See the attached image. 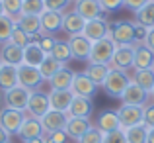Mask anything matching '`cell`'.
<instances>
[{
  "instance_id": "60d3db41",
  "label": "cell",
  "mask_w": 154,
  "mask_h": 143,
  "mask_svg": "<svg viewBox=\"0 0 154 143\" xmlns=\"http://www.w3.org/2000/svg\"><path fill=\"white\" fill-rule=\"evenodd\" d=\"M43 137H45V143H66L68 135L66 132H53V133H43Z\"/></svg>"
},
{
  "instance_id": "83f0119b",
  "label": "cell",
  "mask_w": 154,
  "mask_h": 143,
  "mask_svg": "<svg viewBox=\"0 0 154 143\" xmlns=\"http://www.w3.org/2000/svg\"><path fill=\"white\" fill-rule=\"evenodd\" d=\"M96 128H98L100 132H103V133H109V132L119 129L121 124H119V116H117V112H102L100 118H98Z\"/></svg>"
},
{
  "instance_id": "8fae6325",
  "label": "cell",
  "mask_w": 154,
  "mask_h": 143,
  "mask_svg": "<svg viewBox=\"0 0 154 143\" xmlns=\"http://www.w3.org/2000/svg\"><path fill=\"white\" fill-rule=\"evenodd\" d=\"M49 110H51L49 94H43V92H39V90H31L29 102H27V108H26V114H27V116L43 118L47 112H49Z\"/></svg>"
},
{
  "instance_id": "2e32d148",
  "label": "cell",
  "mask_w": 154,
  "mask_h": 143,
  "mask_svg": "<svg viewBox=\"0 0 154 143\" xmlns=\"http://www.w3.org/2000/svg\"><path fill=\"white\" fill-rule=\"evenodd\" d=\"M154 67V51L148 49L144 43H135V59H133V71Z\"/></svg>"
},
{
  "instance_id": "5bb4252c",
  "label": "cell",
  "mask_w": 154,
  "mask_h": 143,
  "mask_svg": "<svg viewBox=\"0 0 154 143\" xmlns=\"http://www.w3.org/2000/svg\"><path fill=\"white\" fill-rule=\"evenodd\" d=\"M39 20H41V35H53L63 30V12L45 10L39 16Z\"/></svg>"
},
{
  "instance_id": "e0dca14e",
  "label": "cell",
  "mask_w": 154,
  "mask_h": 143,
  "mask_svg": "<svg viewBox=\"0 0 154 143\" xmlns=\"http://www.w3.org/2000/svg\"><path fill=\"white\" fill-rule=\"evenodd\" d=\"M0 59L6 65H14V67H20L23 63V47L16 45L12 41H4L2 47H0Z\"/></svg>"
},
{
  "instance_id": "d6a6232c",
  "label": "cell",
  "mask_w": 154,
  "mask_h": 143,
  "mask_svg": "<svg viewBox=\"0 0 154 143\" xmlns=\"http://www.w3.org/2000/svg\"><path fill=\"white\" fill-rule=\"evenodd\" d=\"M125 135H127V143H146L148 128H146L144 124L133 125V128L125 129Z\"/></svg>"
},
{
  "instance_id": "7c38bea8",
  "label": "cell",
  "mask_w": 154,
  "mask_h": 143,
  "mask_svg": "<svg viewBox=\"0 0 154 143\" xmlns=\"http://www.w3.org/2000/svg\"><path fill=\"white\" fill-rule=\"evenodd\" d=\"M41 120L43 125V133H53V132H63L66 128V122H68V114L66 112H59V110H49Z\"/></svg>"
},
{
  "instance_id": "c3c4849f",
  "label": "cell",
  "mask_w": 154,
  "mask_h": 143,
  "mask_svg": "<svg viewBox=\"0 0 154 143\" xmlns=\"http://www.w3.org/2000/svg\"><path fill=\"white\" fill-rule=\"evenodd\" d=\"M0 143H10V133L0 125Z\"/></svg>"
},
{
  "instance_id": "ac0fdd59",
  "label": "cell",
  "mask_w": 154,
  "mask_h": 143,
  "mask_svg": "<svg viewBox=\"0 0 154 143\" xmlns=\"http://www.w3.org/2000/svg\"><path fill=\"white\" fill-rule=\"evenodd\" d=\"M74 12H78L86 22L88 20L102 18V14H103L98 0H74Z\"/></svg>"
},
{
  "instance_id": "4fadbf2b",
  "label": "cell",
  "mask_w": 154,
  "mask_h": 143,
  "mask_svg": "<svg viewBox=\"0 0 154 143\" xmlns=\"http://www.w3.org/2000/svg\"><path fill=\"white\" fill-rule=\"evenodd\" d=\"M66 43H68V47H70L72 59H86L88 61V57H90V53H92V45H94L88 37H84L82 34L68 35Z\"/></svg>"
},
{
  "instance_id": "d6986e66",
  "label": "cell",
  "mask_w": 154,
  "mask_h": 143,
  "mask_svg": "<svg viewBox=\"0 0 154 143\" xmlns=\"http://www.w3.org/2000/svg\"><path fill=\"white\" fill-rule=\"evenodd\" d=\"M90 128H92L90 118H72V116H68V122H66L64 132H66V135L70 137V139L78 141Z\"/></svg>"
},
{
  "instance_id": "4dcf8cb0",
  "label": "cell",
  "mask_w": 154,
  "mask_h": 143,
  "mask_svg": "<svg viewBox=\"0 0 154 143\" xmlns=\"http://www.w3.org/2000/svg\"><path fill=\"white\" fill-rule=\"evenodd\" d=\"M64 67V63H60L59 59H55L53 55H45V59H43V63L39 65V71H41V75H43V79L45 80H49L55 73H59L60 69Z\"/></svg>"
},
{
  "instance_id": "db71d44e",
  "label": "cell",
  "mask_w": 154,
  "mask_h": 143,
  "mask_svg": "<svg viewBox=\"0 0 154 143\" xmlns=\"http://www.w3.org/2000/svg\"><path fill=\"white\" fill-rule=\"evenodd\" d=\"M2 65H4V63H2V59H0V67H2Z\"/></svg>"
},
{
  "instance_id": "ffe728a7",
  "label": "cell",
  "mask_w": 154,
  "mask_h": 143,
  "mask_svg": "<svg viewBox=\"0 0 154 143\" xmlns=\"http://www.w3.org/2000/svg\"><path fill=\"white\" fill-rule=\"evenodd\" d=\"M16 26L23 30L29 37H39L41 35V20L35 14H22L16 20Z\"/></svg>"
},
{
  "instance_id": "603a6c76",
  "label": "cell",
  "mask_w": 154,
  "mask_h": 143,
  "mask_svg": "<svg viewBox=\"0 0 154 143\" xmlns=\"http://www.w3.org/2000/svg\"><path fill=\"white\" fill-rule=\"evenodd\" d=\"M74 94L72 90H51L49 92V104L51 110H59V112H68Z\"/></svg>"
},
{
  "instance_id": "b9f144b4",
  "label": "cell",
  "mask_w": 154,
  "mask_h": 143,
  "mask_svg": "<svg viewBox=\"0 0 154 143\" xmlns=\"http://www.w3.org/2000/svg\"><path fill=\"white\" fill-rule=\"evenodd\" d=\"M45 2V10H55V12H63L72 0H43Z\"/></svg>"
},
{
  "instance_id": "f1b7e54d",
  "label": "cell",
  "mask_w": 154,
  "mask_h": 143,
  "mask_svg": "<svg viewBox=\"0 0 154 143\" xmlns=\"http://www.w3.org/2000/svg\"><path fill=\"white\" fill-rule=\"evenodd\" d=\"M109 65H98V63H90L86 67V71H84V75L88 76V79L92 80L94 84H98V86H102L105 76L109 75Z\"/></svg>"
},
{
  "instance_id": "7dc6e473",
  "label": "cell",
  "mask_w": 154,
  "mask_h": 143,
  "mask_svg": "<svg viewBox=\"0 0 154 143\" xmlns=\"http://www.w3.org/2000/svg\"><path fill=\"white\" fill-rule=\"evenodd\" d=\"M144 45H146L148 49H152V51H154V26L152 28H148V30H146V37H144Z\"/></svg>"
},
{
  "instance_id": "f6af8a7d",
  "label": "cell",
  "mask_w": 154,
  "mask_h": 143,
  "mask_svg": "<svg viewBox=\"0 0 154 143\" xmlns=\"http://www.w3.org/2000/svg\"><path fill=\"white\" fill-rule=\"evenodd\" d=\"M143 122L146 128H154V102L144 106V116H143Z\"/></svg>"
},
{
  "instance_id": "f546056e",
  "label": "cell",
  "mask_w": 154,
  "mask_h": 143,
  "mask_svg": "<svg viewBox=\"0 0 154 143\" xmlns=\"http://www.w3.org/2000/svg\"><path fill=\"white\" fill-rule=\"evenodd\" d=\"M133 80H135L139 86H143L148 94H152L154 90V69H143V71H135L133 75Z\"/></svg>"
},
{
  "instance_id": "e575fe53",
  "label": "cell",
  "mask_w": 154,
  "mask_h": 143,
  "mask_svg": "<svg viewBox=\"0 0 154 143\" xmlns=\"http://www.w3.org/2000/svg\"><path fill=\"white\" fill-rule=\"evenodd\" d=\"M16 30V20H12L10 16H0V43L8 41L12 35V31Z\"/></svg>"
},
{
  "instance_id": "11a10c76",
  "label": "cell",
  "mask_w": 154,
  "mask_h": 143,
  "mask_svg": "<svg viewBox=\"0 0 154 143\" xmlns=\"http://www.w3.org/2000/svg\"><path fill=\"white\" fill-rule=\"evenodd\" d=\"M152 69H154V67H152Z\"/></svg>"
},
{
  "instance_id": "74e56055",
  "label": "cell",
  "mask_w": 154,
  "mask_h": 143,
  "mask_svg": "<svg viewBox=\"0 0 154 143\" xmlns=\"http://www.w3.org/2000/svg\"><path fill=\"white\" fill-rule=\"evenodd\" d=\"M76 143H103V132H100L96 125H92Z\"/></svg>"
},
{
  "instance_id": "8d00e7d4",
  "label": "cell",
  "mask_w": 154,
  "mask_h": 143,
  "mask_svg": "<svg viewBox=\"0 0 154 143\" xmlns=\"http://www.w3.org/2000/svg\"><path fill=\"white\" fill-rule=\"evenodd\" d=\"M22 12H23V14L41 16L43 12H45V2H43V0H23Z\"/></svg>"
},
{
  "instance_id": "52a82bcc",
  "label": "cell",
  "mask_w": 154,
  "mask_h": 143,
  "mask_svg": "<svg viewBox=\"0 0 154 143\" xmlns=\"http://www.w3.org/2000/svg\"><path fill=\"white\" fill-rule=\"evenodd\" d=\"M117 116H119L121 129H129V128H133V125L144 124L143 122L144 106H125V104H121V108L117 110Z\"/></svg>"
},
{
  "instance_id": "9c48e42d",
  "label": "cell",
  "mask_w": 154,
  "mask_h": 143,
  "mask_svg": "<svg viewBox=\"0 0 154 143\" xmlns=\"http://www.w3.org/2000/svg\"><path fill=\"white\" fill-rule=\"evenodd\" d=\"M119 100H121V104H125V106H146V102L150 100V94L131 79L129 86L125 88V92L121 94Z\"/></svg>"
},
{
  "instance_id": "30bf717a",
  "label": "cell",
  "mask_w": 154,
  "mask_h": 143,
  "mask_svg": "<svg viewBox=\"0 0 154 143\" xmlns=\"http://www.w3.org/2000/svg\"><path fill=\"white\" fill-rule=\"evenodd\" d=\"M109 34H111V24H109L105 18L88 20L86 26H84V31H82V35H84V37H88L92 43L100 41V39H103V37H107Z\"/></svg>"
},
{
  "instance_id": "836d02e7",
  "label": "cell",
  "mask_w": 154,
  "mask_h": 143,
  "mask_svg": "<svg viewBox=\"0 0 154 143\" xmlns=\"http://www.w3.org/2000/svg\"><path fill=\"white\" fill-rule=\"evenodd\" d=\"M49 55H53L55 59H59L60 63H64V65H66V61L72 59V53H70L68 43H66V41H59V39H57L55 47H53V51L49 53Z\"/></svg>"
},
{
  "instance_id": "ba28073f",
  "label": "cell",
  "mask_w": 154,
  "mask_h": 143,
  "mask_svg": "<svg viewBox=\"0 0 154 143\" xmlns=\"http://www.w3.org/2000/svg\"><path fill=\"white\" fill-rule=\"evenodd\" d=\"M31 90L29 88H23L22 84L10 88V90L4 92V102H6V108H14V110H22L26 112L27 108V102H29Z\"/></svg>"
},
{
  "instance_id": "5b68a950",
  "label": "cell",
  "mask_w": 154,
  "mask_h": 143,
  "mask_svg": "<svg viewBox=\"0 0 154 143\" xmlns=\"http://www.w3.org/2000/svg\"><path fill=\"white\" fill-rule=\"evenodd\" d=\"M43 80L45 79H43L39 67H31V65H26V63H22L18 67V84H22L23 88L37 90Z\"/></svg>"
},
{
  "instance_id": "f907efd6",
  "label": "cell",
  "mask_w": 154,
  "mask_h": 143,
  "mask_svg": "<svg viewBox=\"0 0 154 143\" xmlns=\"http://www.w3.org/2000/svg\"><path fill=\"white\" fill-rule=\"evenodd\" d=\"M146 143H154V128H148V137H146Z\"/></svg>"
},
{
  "instance_id": "681fc988",
  "label": "cell",
  "mask_w": 154,
  "mask_h": 143,
  "mask_svg": "<svg viewBox=\"0 0 154 143\" xmlns=\"http://www.w3.org/2000/svg\"><path fill=\"white\" fill-rule=\"evenodd\" d=\"M23 143H45V137H33V139H26Z\"/></svg>"
},
{
  "instance_id": "d590c367",
  "label": "cell",
  "mask_w": 154,
  "mask_h": 143,
  "mask_svg": "<svg viewBox=\"0 0 154 143\" xmlns=\"http://www.w3.org/2000/svg\"><path fill=\"white\" fill-rule=\"evenodd\" d=\"M2 6H4V14L10 16L12 20H18L23 14L22 12L23 0H2Z\"/></svg>"
},
{
  "instance_id": "7402d4cb",
  "label": "cell",
  "mask_w": 154,
  "mask_h": 143,
  "mask_svg": "<svg viewBox=\"0 0 154 143\" xmlns=\"http://www.w3.org/2000/svg\"><path fill=\"white\" fill-rule=\"evenodd\" d=\"M84 26H86V20L78 14V12H66L63 14V31H66L68 35H78L84 31Z\"/></svg>"
},
{
  "instance_id": "6da1fadb",
  "label": "cell",
  "mask_w": 154,
  "mask_h": 143,
  "mask_svg": "<svg viewBox=\"0 0 154 143\" xmlns=\"http://www.w3.org/2000/svg\"><path fill=\"white\" fill-rule=\"evenodd\" d=\"M131 83V76L127 71H119V69H109V75L105 76L102 88L107 92V96L111 98H121V94L125 92V88Z\"/></svg>"
},
{
  "instance_id": "8992f818",
  "label": "cell",
  "mask_w": 154,
  "mask_h": 143,
  "mask_svg": "<svg viewBox=\"0 0 154 143\" xmlns=\"http://www.w3.org/2000/svg\"><path fill=\"white\" fill-rule=\"evenodd\" d=\"M133 59H135V43L117 45L109 67L119 69V71H129V69H133Z\"/></svg>"
},
{
  "instance_id": "ab89813d",
  "label": "cell",
  "mask_w": 154,
  "mask_h": 143,
  "mask_svg": "<svg viewBox=\"0 0 154 143\" xmlns=\"http://www.w3.org/2000/svg\"><path fill=\"white\" fill-rule=\"evenodd\" d=\"M103 143H127V135H125V129H115V132L103 133Z\"/></svg>"
},
{
  "instance_id": "484cf974",
  "label": "cell",
  "mask_w": 154,
  "mask_h": 143,
  "mask_svg": "<svg viewBox=\"0 0 154 143\" xmlns=\"http://www.w3.org/2000/svg\"><path fill=\"white\" fill-rule=\"evenodd\" d=\"M92 110H94V106H92V98L74 96V100H72V104H70V108H68L66 114L72 116V118H90Z\"/></svg>"
},
{
  "instance_id": "44dd1931",
  "label": "cell",
  "mask_w": 154,
  "mask_h": 143,
  "mask_svg": "<svg viewBox=\"0 0 154 143\" xmlns=\"http://www.w3.org/2000/svg\"><path fill=\"white\" fill-rule=\"evenodd\" d=\"M20 139L26 141V139H33V137H41L43 135V125H41V120L39 118H33V116H27L23 120L22 128L18 132Z\"/></svg>"
},
{
  "instance_id": "cb8c5ba5",
  "label": "cell",
  "mask_w": 154,
  "mask_h": 143,
  "mask_svg": "<svg viewBox=\"0 0 154 143\" xmlns=\"http://www.w3.org/2000/svg\"><path fill=\"white\" fill-rule=\"evenodd\" d=\"M74 71H70V69L63 67L59 73H55V75L49 79V84H51V90H70L72 86V80H74Z\"/></svg>"
},
{
  "instance_id": "4316f807",
  "label": "cell",
  "mask_w": 154,
  "mask_h": 143,
  "mask_svg": "<svg viewBox=\"0 0 154 143\" xmlns=\"http://www.w3.org/2000/svg\"><path fill=\"white\" fill-rule=\"evenodd\" d=\"M14 86H18V67L4 63L0 67V90L4 94L6 90H10Z\"/></svg>"
},
{
  "instance_id": "7bdbcfd3",
  "label": "cell",
  "mask_w": 154,
  "mask_h": 143,
  "mask_svg": "<svg viewBox=\"0 0 154 143\" xmlns=\"http://www.w3.org/2000/svg\"><path fill=\"white\" fill-rule=\"evenodd\" d=\"M55 43H57V39L53 37V35H39V45H41V49L47 53V55L53 51Z\"/></svg>"
},
{
  "instance_id": "7a4b0ae2",
  "label": "cell",
  "mask_w": 154,
  "mask_h": 143,
  "mask_svg": "<svg viewBox=\"0 0 154 143\" xmlns=\"http://www.w3.org/2000/svg\"><path fill=\"white\" fill-rule=\"evenodd\" d=\"M115 47H117V43L111 39V35L100 39V41H94L88 61L90 63H98V65H109L113 59V53H115Z\"/></svg>"
},
{
  "instance_id": "d4e9b609",
  "label": "cell",
  "mask_w": 154,
  "mask_h": 143,
  "mask_svg": "<svg viewBox=\"0 0 154 143\" xmlns=\"http://www.w3.org/2000/svg\"><path fill=\"white\" fill-rule=\"evenodd\" d=\"M47 53L41 49L39 41H29L26 47H23V63L26 65H31V67H39L43 63Z\"/></svg>"
},
{
  "instance_id": "816d5d0a",
  "label": "cell",
  "mask_w": 154,
  "mask_h": 143,
  "mask_svg": "<svg viewBox=\"0 0 154 143\" xmlns=\"http://www.w3.org/2000/svg\"><path fill=\"white\" fill-rule=\"evenodd\" d=\"M0 16H4V6H2V0H0Z\"/></svg>"
},
{
  "instance_id": "ee69618b",
  "label": "cell",
  "mask_w": 154,
  "mask_h": 143,
  "mask_svg": "<svg viewBox=\"0 0 154 143\" xmlns=\"http://www.w3.org/2000/svg\"><path fill=\"white\" fill-rule=\"evenodd\" d=\"M103 12H115L123 6V0H98Z\"/></svg>"
},
{
  "instance_id": "3957f363",
  "label": "cell",
  "mask_w": 154,
  "mask_h": 143,
  "mask_svg": "<svg viewBox=\"0 0 154 143\" xmlns=\"http://www.w3.org/2000/svg\"><path fill=\"white\" fill-rule=\"evenodd\" d=\"M111 39L117 45H125V43H135L137 41V31H135V22L129 20H117L111 24Z\"/></svg>"
},
{
  "instance_id": "1f68e13d",
  "label": "cell",
  "mask_w": 154,
  "mask_h": 143,
  "mask_svg": "<svg viewBox=\"0 0 154 143\" xmlns=\"http://www.w3.org/2000/svg\"><path fill=\"white\" fill-rule=\"evenodd\" d=\"M135 16H137V24H140L144 28H152L154 26V0H148L140 10L135 12Z\"/></svg>"
},
{
  "instance_id": "277c9868",
  "label": "cell",
  "mask_w": 154,
  "mask_h": 143,
  "mask_svg": "<svg viewBox=\"0 0 154 143\" xmlns=\"http://www.w3.org/2000/svg\"><path fill=\"white\" fill-rule=\"evenodd\" d=\"M26 118H27V114L22 112V110L6 108V106H4V110H0V125L10 135H18V132H20V128H22Z\"/></svg>"
},
{
  "instance_id": "f35d334b",
  "label": "cell",
  "mask_w": 154,
  "mask_h": 143,
  "mask_svg": "<svg viewBox=\"0 0 154 143\" xmlns=\"http://www.w3.org/2000/svg\"><path fill=\"white\" fill-rule=\"evenodd\" d=\"M8 41L16 43V45H20V47H26L27 43L31 41V37H29V35H27L23 30H20V28L16 26V30L12 31V35H10V39H8Z\"/></svg>"
},
{
  "instance_id": "9a60e30c",
  "label": "cell",
  "mask_w": 154,
  "mask_h": 143,
  "mask_svg": "<svg viewBox=\"0 0 154 143\" xmlns=\"http://www.w3.org/2000/svg\"><path fill=\"white\" fill-rule=\"evenodd\" d=\"M72 94L74 96H82V98H92L98 90V84H94L90 79H88L84 73H76L74 80H72V86H70Z\"/></svg>"
},
{
  "instance_id": "bcb514c9",
  "label": "cell",
  "mask_w": 154,
  "mask_h": 143,
  "mask_svg": "<svg viewBox=\"0 0 154 143\" xmlns=\"http://www.w3.org/2000/svg\"><path fill=\"white\" fill-rule=\"evenodd\" d=\"M146 2H148V0H123V6H127L129 10L137 12V10H140Z\"/></svg>"
},
{
  "instance_id": "f5cc1de1",
  "label": "cell",
  "mask_w": 154,
  "mask_h": 143,
  "mask_svg": "<svg viewBox=\"0 0 154 143\" xmlns=\"http://www.w3.org/2000/svg\"><path fill=\"white\" fill-rule=\"evenodd\" d=\"M150 98H152V102H154V90H152V94H150Z\"/></svg>"
}]
</instances>
